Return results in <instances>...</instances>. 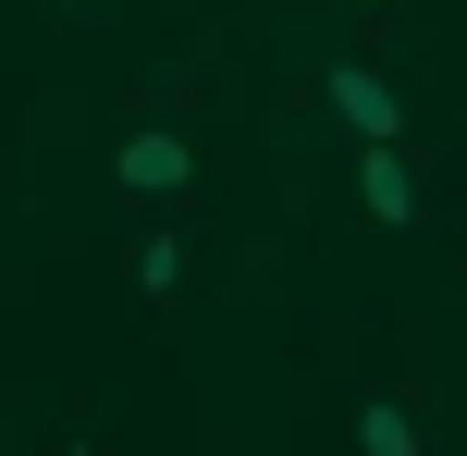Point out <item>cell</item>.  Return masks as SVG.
I'll return each mask as SVG.
<instances>
[{
    "mask_svg": "<svg viewBox=\"0 0 467 456\" xmlns=\"http://www.w3.org/2000/svg\"><path fill=\"white\" fill-rule=\"evenodd\" d=\"M49 456H111V444H49Z\"/></svg>",
    "mask_w": 467,
    "mask_h": 456,
    "instance_id": "6",
    "label": "cell"
},
{
    "mask_svg": "<svg viewBox=\"0 0 467 456\" xmlns=\"http://www.w3.org/2000/svg\"><path fill=\"white\" fill-rule=\"evenodd\" d=\"M345 13H381V0H345Z\"/></svg>",
    "mask_w": 467,
    "mask_h": 456,
    "instance_id": "8",
    "label": "cell"
},
{
    "mask_svg": "<svg viewBox=\"0 0 467 456\" xmlns=\"http://www.w3.org/2000/svg\"><path fill=\"white\" fill-rule=\"evenodd\" d=\"M49 13H87V0H49Z\"/></svg>",
    "mask_w": 467,
    "mask_h": 456,
    "instance_id": "7",
    "label": "cell"
},
{
    "mask_svg": "<svg viewBox=\"0 0 467 456\" xmlns=\"http://www.w3.org/2000/svg\"><path fill=\"white\" fill-rule=\"evenodd\" d=\"M320 111L357 123V148H406V87L381 62H320Z\"/></svg>",
    "mask_w": 467,
    "mask_h": 456,
    "instance_id": "2",
    "label": "cell"
},
{
    "mask_svg": "<svg viewBox=\"0 0 467 456\" xmlns=\"http://www.w3.org/2000/svg\"><path fill=\"white\" fill-rule=\"evenodd\" d=\"M111 186L123 197H148V210H172V197H197V136L185 123H123V148H111Z\"/></svg>",
    "mask_w": 467,
    "mask_h": 456,
    "instance_id": "1",
    "label": "cell"
},
{
    "mask_svg": "<svg viewBox=\"0 0 467 456\" xmlns=\"http://www.w3.org/2000/svg\"><path fill=\"white\" fill-rule=\"evenodd\" d=\"M357 456H431L419 395H357Z\"/></svg>",
    "mask_w": 467,
    "mask_h": 456,
    "instance_id": "5",
    "label": "cell"
},
{
    "mask_svg": "<svg viewBox=\"0 0 467 456\" xmlns=\"http://www.w3.org/2000/svg\"><path fill=\"white\" fill-rule=\"evenodd\" d=\"M357 210H369L381 235H419V222H431L419 161H406V148H357Z\"/></svg>",
    "mask_w": 467,
    "mask_h": 456,
    "instance_id": "3",
    "label": "cell"
},
{
    "mask_svg": "<svg viewBox=\"0 0 467 456\" xmlns=\"http://www.w3.org/2000/svg\"><path fill=\"white\" fill-rule=\"evenodd\" d=\"M123 284H136L148 309H185V284H197V247H185V222H148V235H136V260H123Z\"/></svg>",
    "mask_w": 467,
    "mask_h": 456,
    "instance_id": "4",
    "label": "cell"
}]
</instances>
